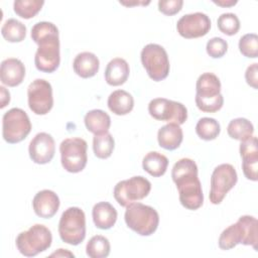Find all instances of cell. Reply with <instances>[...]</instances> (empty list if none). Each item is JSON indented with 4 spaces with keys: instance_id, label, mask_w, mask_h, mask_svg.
I'll use <instances>...</instances> for the list:
<instances>
[{
    "instance_id": "7bdbcfd3",
    "label": "cell",
    "mask_w": 258,
    "mask_h": 258,
    "mask_svg": "<svg viewBox=\"0 0 258 258\" xmlns=\"http://www.w3.org/2000/svg\"><path fill=\"white\" fill-rule=\"evenodd\" d=\"M121 4L123 5H126V6H132V5H147L150 3V1H147V2H133V3H130V2H120Z\"/></svg>"
},
{
    "instance_id": "83f0119b",
    "label": "cell",
    "mask_w": 258,
    "mask_h": 258,
    "mask_svg": "<svg viewBox=\"0 0 258 258\" xmlns=\"http://www.w3.org/2000/svg\"><path fill=\"white\" fill-rule=\"evenodd\" d=\"M238 222L241 224L244 232V242L243 245L252 246L257 250L258 243V222L257 219L253 216L245 215L238 219Z\"/></svg>"
},
{
    "instance_id": "484cf974",
    "label": "cell",
    "mask_w": 258,
    "mask_h": 258,
    "mask_svg": "<svg viewBox=\"0 0 258 258\" xmlns=\"http://www.w3.org/2000/svg\"><path fill=\"white\" fill-rule=\"evenodd\" d=\"M227 132L231 138L239 141H244L253 136L254 126L246 118H235L231 120L228 124Z\"/></svg>"
},
{
    "instance_id": "603a6c76",
    "label": "cell",
    "mask_w": 258,
    "mask_h": 258,
    "mask_svg": "<svg viewBox=\"0 0 258 258\" xmlns=\"http://www.w3.org/2000/svg\"><path fill=\"white\" fill-rule=\"evenodd\" d=\"M84 122L87 130L94 135H101L109 132L111 126L110 116L100 109H94L87 112L84 117Z\"/></svg>"
},
{
    "instance_id": "f35d334b",
    "label": "cell",
    "mask_w": 258,
    "mask_h": 258,
    "mask_svg": "<svg viewBox=\"0 0 258 258\" xmlns=\"http://www.w3.org/2000/svg\"><path fill=\"white\" fill-rule=\"evenodd\" d=\"M245 80L253 89H258V63L250 64L245 72Z\"/></svg>"
},
{
    "instance_id": "ba28073f",
    "label": "cell",
    "mask_w": 258,
    "mask_h": 258,
    "mask_svg": "<svg viewBox=\"0 0 258 258\" xmlns=\"http://www.w3.org/2000/svg\"><path fill=\"white\" fill-rule=\"evenodd\" d=\"M88 144L87 141L80 137L66 138L59 145L60 162L68 172H81L87 165Z\"/></svg>"
},
{
    "instance_id": "30bf717a",
    "label": "cell",
    "mask_w": 258,
    "mask_h": 258,
    "mask_svg": "<svg viewBox=\"0 0 258 258\" xmlns=\"http://www.w3.org/2000/svg\"><path fill=\"white\" fill-rule=\"evenodd\" d=\"M150 190V181L142 175H136L117 182L113 194L116 202L126 208L130 204L146 198Z\"/></svg>"
},
{
    "instance_id": "836d02e7",
    "label": "cell",
    "mask_w": 258,
    "mask_h": 258,
    "mask_svg": "<svg viewBox=\"0 0 258 258\" xmlns=\"http://www.w3.org/2000/svg\"><path fill=\"white\" fill-rule=\"evenodd\" d=\"M240 52L250 58L258 56V36L255 33L244 34L239 40Z\"/></svg>"
},
{
    "instance_id": "f1b7e54d",
    "label": "cell",
    "mask_w": 258,
    "mask_h": 258,
    "mask_svg": "<svg viewBox=\"0 0 258 258\" xmlns=\"http://www.w3.org/2000/svg\"><path fill=\"white\" fill-rule=\"evenodd\" d=\"M221 132L220 123L210 117L201 118L196 125V133L197 135L206 141H211L216 139Z\"/></svg>"
},
{
    "instance_id": "4fadbf2b",
    "label": "cell",
    "mask_w": 258,
    "mask_h": 258,
    "mask_svg": "<svg viewBox=\"0 0 258 258\" xmlns=\"http://www.w3.org/2000/svg\"><path fill=\"white\" fill-rule=\"evenodd\" d=\"M29 109L36 115H46L53 106L52 87L44 79L32 81L27 88Z\"/></svg>"
},
{
    "instance_id": "f546056e",
    "label": "cell",
    "mask_w": 258,
    "mask_h": 258,
    "mask_svg": "<svg viewBox=\"0 0 258 258\" xmlns=\"http://www.w3.org/2000/svg\"><path fill=\"white\" fill-rule=\"evenodd\" d=\"M115 141L111 133L107 132L101 135H95L93 138L94 154L100 159L109 158L114 150Z\"/></svg>"
},
{
    "instance_id": "b9f144b4",
    "label": "cell",
    "mask_w": 258,
    "mask_h": 258,
    "mask_svg": "<svg viewBox=\"0 0 258 258\" xmlns=\"http://www.w3.org/2000/svg\"><path fill=\"white\" fill-rule=\"evenodd\" d=\"M213 2L217 5H219V6H222V7H231V6H234V5L237 4L236 0L235 1L234 0H227V1H225V0H218V1L213 0Z\"/></svg>"
},
{
    "instance_id": "4dcf8cb0",
    "label": "cell",
    "mask_w": 258,
    "mask_h": 258,
    "mask_svg": "<svg viewBox=\"0 0 258 258\" xmlns=\"http://www.w3.org/2000/svg\"><path fill=\"white\" fill-rule=\"evenodd\" d=\"M111 245L109 240L102 235L93 236L86 246V253L91 258H105L110 254Z\"/></svg>"
},
{
    "instance_id": "5bb4252c",
    "label": "cell",
    "mask_w": 258,
    "mask_h": 258,
    "mask_svg": "<svg viewBox=\"0 0 258 258\" xmlns=\"http://www.w3.org/2000/svg\"><path fill=\"white\" fill-rule=\"evenodd\" d=\"M176 29L180 36L190 39L205 36L211 29V19L203 12L184 14L176 23Z\"/></svg>"
},
{
    "instance_id": "d6a6232c",
    "label": "cell",
    "mask_w": 258,
    "mask_h": 258,
    "mask_svg": "<svg viewBox=\"0 0 258 258\" xmlns=\"http://www.w3.org/2000/svg\"><path fill=\"white\" fill-rule=\"evenodd\" d=\"M218 28L226 35H235L240 29V20L234 13H223L217 20Z\"/></svg>"
},
{
    "instance_id": "9c48e42d",
    "label": "cell",
    "mask_w": 258,
    "mask_h": 258,
    "mask_svg": "<svg viewBox=\"0 0 258 258\" xmlns=\"http://www.w3.org/2000/svg\"><path fill=\"white\" fill-rule=\"evenodd\" d=\"M31 131V122L26 112L20 108H11L2 117V136L10 144L24 140Z\"/></svg>"
},
{
    "instance_id": "8992f818",
    "label": "cell",
    "mask_w": 258,
    "mask_h": 258,
    "mask_svg": "<svg viewBox=\"0 0 258 258\" xmlns=\"http://www.w3.org/2000/svg\"><path fill=\"white\" fill-rule=\"evenodd\" d=\"M58 234L62 242L77 246L86 237V216L78 207H70L61 214L58 223Z\"/></svg>"
},
{
    "instance_id": "7a4b0ae2",
    "label": "cell",
    "mask_w": 258,
    "mask_h": 258,
    "mask_svg": "<svg viewBox=\"0 0 258 258\" xmlns=\"http://www.w3.org/2000/svg\"><path fill=\"white\" fill-rule=\"evenodd\" d=\"M171 177L178 190L181 206L191 211L200 209L204 204V194L195 160L181 158L176 161L171 169Z\"/></svg>"
},
{
    "instance_id": "52a82bcc",
    "label": "cell",
    "mask_w": 258,
    "mask_h": 258,
    "mask_svg": "<svg viewBox=\"0 0 258 258\" xmlns=\"http://www.w3.org/2000/svg\"><path fill=\"white\" fill-rule=\"evenodd\" d=\"M143 68L148 77L154 82H160L167 78L169 74V59L163 46L157 43L146 44L140 53Z\"/></svg>"
},
{
    "instance_id": "e0dca14e",
    "label": "cell",
    "mask_w": 258,
    "mask_h": 258,
    "mask_svg": "<svg viewBox=\"0 0 258 258\" xmlns=\"http://www.w3.org/2000/svg\"><path fill=\"white\" fill-rule=\"evenodd\" d=\"M25 77V67L23 62L15 57L2 60L0 66V80L8 87L19 86Z\"/></svg>"
},
{
    "instance_id": "74e56055",
    "label": "cell",
    "mask_w": 258,
    "mask_h": 258,
    "mask_svg": "<svg viewBox=\"0 0 258 258\" xmlns=\"http://www.w3.org/2000/svg\"><path fill=\"white\" fill-rule=\"evenodd\" d=\"M240 155L242 158L249 156H258V143L257 137L251 136L250 138L241 141L240 144Z\"/></svg>"
},
{
    "instance_id": "60d3db41",
    "label": "cell",
    "mask_w": 258,
    "mask_h": 258,
    "mask_svg": "<svg viewBox=\"0 0 258 258\" xmlns=\"http://www.w3.org/2000/svg\"><path fill=\"white\" fill-rule=\"evenodd\" d=\"M50 257H75V255L67 249H58L57 251L50 254Z\"/></svg>"
},
{
    "instance_id": "ab89813d",
    "label": "cell",
    "mask_w": 258,
    "mask_h": 258,
    "mask_svg": "<svg viewBox=\"0 0 258 258\" xmlns=\"http://www.w3.org/2000/svg\"><path fill=\"white\" fill-rule=\"evenodd\" d=\"M0 93H1V105H0V108L3 109V108H5V107L9 104V102H10V93H9V91H8L5 87H3V86L0 87Z\"/></svg>"
},
{
    "instance_id": "d4e9b609",
    "label": "cell",
    "mask_w": 258,
    "mask_h": 258,
    "mask_svg": "<svg viewBox=\"0 0 258 258\" xmlns=\"http://www.w3.org/2000/svg\"><path fill=\"white\" fill-rule=\"evenodd\" d=\"M244 233L241 224L237 221L235 224L226 228L219 237V247L222 250H231L238 244H243Z\"/></svg>"
},
{
    "instance_id": "d6986e66",
    "label": "cell",
    "mask_w": 258,
    "mask_h": 258,
    "mask_svg": "<svg viewBox=\"0 0 258 258\" xmlns=\"http://www.w3.org/2000/svg\"><path fill=\"white\" fill-rule=\"evenodd\" d=\"M92 217L95 226L101 230L111 229L117 221V211L108 202L97 203L92 210Z\"/></svg>"
},
{
    "instance_id": "6da1fadb",
    "label": "cell",
    "mask_w": 258,
    "mask_h": 258,
    "mask_svg": "<svg viewBox=\"0 0 258 258\" xmlns=\"http://www.w3.org/2000/svg\"><path fill=\"white\" fill-rule=\"evenodd\" d=\"M32 40L38 45L34 64L42 73H53L60 62L59 32L55 24L48 21L35 23L30 32Z\"/></svg>"
},
{
    "instance_id": "1f68e13d",
    "label": "cell",
    "mask_w": 258,
    "mask_h": 258,
    "mask_svg": "<svg viewBox=\"0 0 258 258\" xmlns=\"http://www.w3.org/2000/svg\"><path fill=\"white\" fill-rule=\"evenodd\" d=\"M43 4L42 0H17L13 3V10L19 17L30 19L41 10Z\"/></svg>"
},
{
    "instance_id": "7402d4cb",
    "label": "cell",
    "mask_w": 258,
    "mask_h": 258,
    "mask_svg": "<svg viewBox=\"0 0 258 258\" xmlns=\"http://www.w3.org/2000/svg\"><path fill=\"white\" fill-rule=\"evenodd\" d=\"M109 110L118 116L129 114L134 107V99L130 93L124 90L112 92L107 101Z\"/></svg>"
},
{
    "instance_id": "9a60e30c",
    "label": "cell",
    "mask_w": 258,
    "mask_h": 258,
    "mask_svg": "<svg viewBox=\"0 0 258 258\" xmlns=\"http://www.w3.org/2000/svg\"><path fill=\"white\" fill-rule=\"evenodd\" d=\"M28 153L34 163L46 164L50 162L55 153L54 139L46 132L37 133L29 143Z\"/></svg>"
},
{
    "instance_id": "5b68a950",
    "label": "cell",
    "mask_w": 258,
    "mask_h": 258,
    "mask_svg": "<svg viewBox=\"0 0 258 258\" xmlns=\"http://www.w3.org/2000/svg\"><path fill=\"white\" fill-rule=\"evenodd\" d=\"M51 232L42 224H35L28 230L19 233L15 240L18 251L26 257H33L44 252L51 246Z\"/></svg>"
},
{
    "instance_id": "44dd1931",
    "label": "cell",
    "mask_w": 258,
    "mask_h": 258,
    "mask_svg": "<svg viewBox=\"0 0 258 258\" xmlns=\"http://www.w3.org/2000/svg\"><path fill=\"white\" fill-rule=\"evenodd\" d=\"M183 139V132L180 125L168 123L162 126L157 132V141L160 147L166 150H175L178 148Z\"/></svg>"
},
{
    "instance_id": "cb8c5ba5",
    "label": "cell",
    "mask_w": 258,
    "mask_h": 258,
    "mask_svg": "<svg viewBox=\"0 0 258 258\" xmlns=\"http://www.w3.org/2000/svg\"><path fill=\"white\" fill-rule=\"evenodd\" d=\"M168 166V159L157 151L148 152L142 160L143 169L153 177L162 176Z\"/></svg>"
},
{
    "instance_id": "277c9868",
    "label": "cell",
    "mask_w": 258,
    "mask_h": 258,
    "mask_svg": "<svg viewBox=\"0 0 258 258\" xmlns=\"http://www.w3.org/2000/svg\"><path fill=\"white\" fill-rule=\"evenodd\" d=\"M124 220L128 228L140 236H150L158 228L159 215L155 209L142 203L126 207Z\"/></svg>"
},
{
    "instance_id": "d590c367",
    "label": "cell",
    "mask_w": 258,
    "mask_h": 258,
    "mask_svg": "<svg viewBox=\"0 0 258 258\" xmlns=\"http://www.w3.org/2000/svg\"><path fill=\"white\" fill-rule=\"evenodd\" d=\"M242 169L247 179L258 180V156L242 158Z\"/></svg>"
},
{
    "instance_id": "8d00e7d4",
    "label": "cell",
    "mask_w": 258,
    "mask_h": 258,
    "mask_svg": "<svg viewBox=\"0 0 258 258\" xmlns=\"http://www.w3.org/2000/svg\"><path fill=\"white\" fill-rule=\"evenodd\" d=\"M183 5L182 0H160L158 1V10L164 15H174L178 13Z\"/></svg>"
},
{
    "instance_id": "e575fe53",
    "label": "cell",
    "mask_w": 258,
    "mask_h": 258,
    "mask_svg": "<svg viewBox=\"0 0 258 258\" xmlns=\"http://www.w3.org/2000/svg\"><path fill=\"white\" fill-rule=\"evenodd\" d=\"M206 50L211 57L220 58L226 54L228 50V42L222 37H213L207 42Z\"/></svg>"
},
{
    "instance_id": "ac0fdd59",
    "label": "cell",
    "mask_w": 258,
    "mask_h": 258,
    "mask_svg": "<svg viewBox=\"0 0 258 258\" xmlns=\"http://www.w3.org/2000/svg\"><path fill=\"white\" fill-rule=\"evenodd\" d=\"M100 68L98 56L90 51H83L76 55L73 61L74 72L83 79L94 77Z\"/></svg>"
},
{
    "instance_id": "4316f807",
    "label": "cell",
    "mask_w": 258,
    "mask_h": 258,
    "mask_svg": "<svg viewBox=\"0 0 258 258\" xmlns=\"http://www.w3.org/2000/svg\"><path fill=\"white\" fill-rule=\"evenodd\" d=\"M1 34L8 42H20L26 36V26L15 18H9L3 23Z\"/></svg>"
},
{
    "instance_id": "2e32d148",
    "label": "cell",
    "mask_w": 258,
    "mask_h": 258,
    "mask_svg": "<svg viewBox=\"0 0 258 258\" xmlns=\"http://www.w3.org/2000/svg\"><path fill=\"white\" fill-rule=\"evenodd\" d=\"M58 196L50 189H42L38 191L32 200V208L36 216L43 219L52 218L59 208Z\"/></svg>"
},
{
    "instance_id": "8fae6325",
    "label": "cell",
    "mask_w": 258,
    "mask_h": 258,
    "mask_svg": "<svg viewBox=\"0 0 258 258\" xmlns=\"http://www.w3.org/2000/svg\"><path fill=\"white\" fill-rule=\"evenodd\" d=\"M237 180V171L232 164L222 163L215 167L211 176L210 202L213 205L221 204L229 190L235 186Z\"/></svg>"
},
{
    "instance_id": "3957f363",
    "label": "cell",
    "mask_w": 258,
    "mask_h": 258,
    "mask_svg": "<svg viewBox=\"0 0 258 258\" xmlns=\"http://www.w3.org/2000/svg\"><path fill=\"white\" fill-rule=\"evenodd\" d=\"M196 105L206 113H215L224 105L220 79L213 73L202 74L196 84Z\"/></svg>"
},
{
    "instance_id": "7c38bea8",
    "label": "cell",
    "mask_w": 258,
    "mask_h": 258,
    "mask_svg": "<svg viewBox=\"0 0 258 258\" xmlns=\"http://www.w3.org/2000/svg\"><path fill=\"white\" fill-rule=\"evenodd\" d=\"M148 112L152 118L168 123L183 124L187 119V109L179 102L165 98H155L148 104Z\"/></svg>"
},
{
    "instance_id": "ffe728a7",
    "label": "cell",
    "mask_w": 258,
    "mask_h": 258,
    "mask_svg": "<svg viewBox=\"0 0 258 258\" xmlns=\"http://www.w3.org/2000/svg\"><path fill=\"white\" fill-rule=\"evenodd\" d=\"M130 69L128 62L121 57L111 59L105 70V80L108 85L117 87L123 85L129 77Z\"/></svg>"
}]
</instances>
